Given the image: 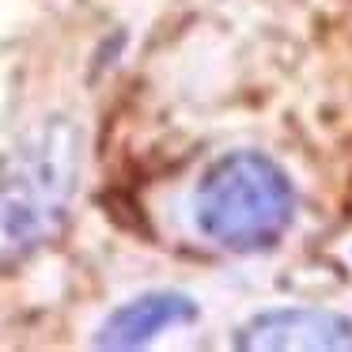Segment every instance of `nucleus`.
Returning <instances> with one entry per match:
<instances>
[{
	"mask_svg": "<svg viewBox=\"0 0 352 352\" xmlns=\"http://www.w3.org/2000/svg\"><path fill=\"white\" fill-rule=\"evenodd\" d=\"M235 349L243 352H349L352 318L322 307H280L261 311L235 333Z\"/></svg>",
	"mask_w": 352,
	"mask_h": 352,
	"instance_id": "nucleus-3",
	"label": "nucleus"
},
{
	"mask_svg": "<svg viewBox=\"0 0 352 352\" xmlns=\"http://www.w3.org/2000/svg\"><path fill=\"white\" fill-rule=\"evenodd\" d=\"M197 228L231 254H258L284 239L296 220V186L288 170L261 152H231L197 186Z\"/></svg>",
	"mask_w": 352,
	"mask_h": 352,
	"instance_id": "nucleus-2",
	"label": "nucleus"
},
{
	"mask_svg": "<svg viewBox=\"0 0 352 352\" xmlns=\"http://www.w3.org/2000/svg\"><path fill=\"white\" fill-rule=\"evenodd\" d=\"M197 314H201L197 303L182 292H144V296L122 303L102 322L95 344H102V349H140L167 329L190 326Z\"/></svg>",
	"mask_w": 352,
	"mask_h": 352,
	"instance_id": "nucleus-4",
	"label": "nucleus"
},
{
	"mask_svg": "<svg viewBox=\"0 0 352 352\" xmlns=\"http://www.w3.org/2000/svg\"><path fill=\"white\" fill-rule=\"evenodd\" d=\"M76 178L80 129L69 118L38 122L0 163V258H23L61 231Z\"/></svg>",
	"mask_w": 352,
	"mask_h": 352,
	"instance_id": "nucleus-1",
	"label": "nucleus"
}]
</instances>
